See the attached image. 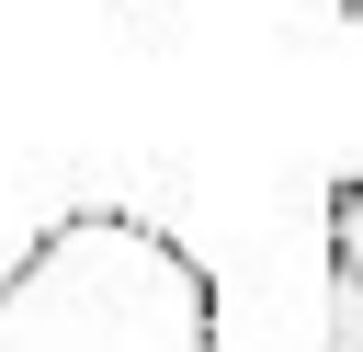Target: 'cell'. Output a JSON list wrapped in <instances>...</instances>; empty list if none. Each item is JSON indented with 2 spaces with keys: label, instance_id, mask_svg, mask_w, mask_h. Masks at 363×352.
Here are the masks:
<instances>
[{
  "label": "cell",
  "instance_id": "obj_1",
  "mask_svg": "<svg viewBox=\"0 0 363 352\" xmlns=\"http://www.w3.org/2000/svg\"><path fill=\"white\" fill-rule=\"evenodd\" d=\"M0 352H227V307L159 216L68 204L0 261Z\"/></svg>",
  "mask_w": 363,
  "mask_h": 352
},
{
  "label": "cell",
  "instance_id": "obj_2",
  "mask_svg": "<svg viewBox=\"0 0 363 352\" xmlns=\"http://www.w3.org/2000/svg\"><path fill=\"white\" fill-rule=\"evenodd\" d=\"M318 284H329V352H363V170H329V238H318Z\"/></svg>",
  "mask_w": 363,
  "mask_h": 352
}]
</instances>
